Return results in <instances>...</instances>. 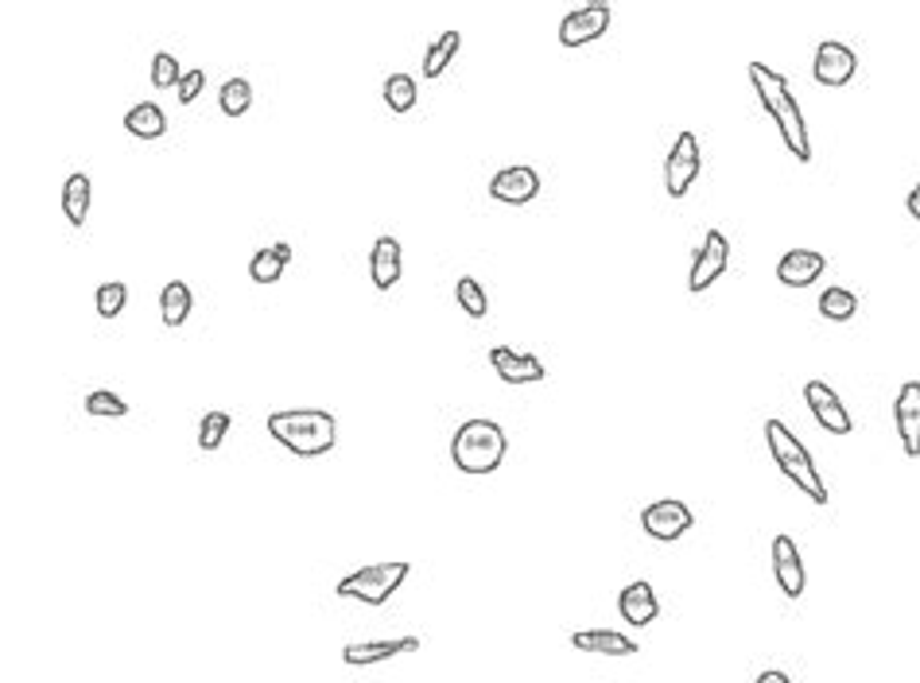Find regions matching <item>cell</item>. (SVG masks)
Listing matches in <instances>:
<instances>
[{"label":"cell","mask_w":920,"mask_h":683,"mask_svg":"<svg viewBox=\"0 0 920 683\" xmlns=\"http://www.w3.org/2000/svg\"><path fill=\"white\" fill-rule=\"evenodd\" d=\"M750 82H753V90H758L761 109L773 117L784 144H789V152L797 155V163H812V140H808L804 113H800L797 98H792V90H789V78H784L781 70L766 67V62H750Z\"/></svg>","instance_id":"6da1fadb"},{"label":"cell","mask_w":920,"mask_h":683,"mask_svg":"<svg viewBox=\"0 0 920 683\" xmlns=\"http://www.w3.org/2000/svg\"><path fill=\"white\" fill-rule=\"evenodd\" d=\"M269 435L300 459H319L334 451L338 423L327 408H277L269 412Z\"/></svg>","instance_id":"7a4b0ae2"},{"label":"cell","mask_w":920,"mask_h":683,"mask_svg":"<svg viewBox=\"0 0 920 683\" xmlns=\"http://www.w3.org/2000/svg\"><path fill=\"white\" fill-rule=\"evenodd\" d=\"M766 446H769V454H773L777 470H781V474L789 478V482L797 485L808 501L828 505V482H823L820 470H816L812 454H808V446L800 443V439L784 428V420H777V415L773 420H766Z\"/></svg>","instance_id":"3957f363"},{"label":"cell","mask_w":920,"mask_h":683,"mask_svg":"<svg viewBox=\"0 0 920 683\" xmlns=\"http://www.w3.org/2000/svg\"><path fill=\"white\" fill-rule=\"evenodd\" d=\"M506 446L509 443H506L501 423L474 415V420L454 428L451 462H454V470H462V474H493V470L501 466V459H506Z\"/></svg>","instance_id":"277c9868"},{"label":"cell","mask_w":920,"mask_h":683,"mask_svg":"<svg viewBox=\"0 0 920 683\" xmlns=\"http://www.w3.org/2000/svg\"><path fill=\"white\" fill-rule=\"evenodd\" d=\"M408 571H412L408 563H369V568L346 575L342 583L334 586V594L338 599L366 602V606H384V602L404 586Z\"/></svg>","instance_id":"5b68a950"},{"label":"cell","mask_w":920,"mask_h":683,"mask_svg":"<svg viewBox=\"0 0 920 683\" xmlns=\"http://www.w3.org/2000/svg\"><path fill=\"white\" fill-rule=\"evenodd\" d=\"M699 171H703V152H699V140H696V132H691V129H683L680 137H676L668 160H664V191H668V199H683V194L691 191V183L699 179Z\"/></svg>","instance_id":"8992f818"},{"label":"cell","mask_w":920,"mask_h":683,"mask_svg":"<svg viewBox=\"0 0 920 683\" xmlns=\"http://www.w3.org/2000/svg\"><path fill=\"white\" fill-rule=\"evenodd\" d=\"M691 524H696L691 509L683 505V501H676V498L652 501V505L641 509V529L649 532L652 540H660V544H672V540H680L683 532H691Z\"/></svg>","instance_id":"52a82bcc"},{"label":"cell","mask_w":920,"mask_h":683,"mask_svg":"<svg viewBox=\"0 0 920 683\" xmlns=\"http://www.w3.org/2000/svg\"><path fill=\"white\" fill-rule=\"evenodd\" d=\"M727 264H730V241H727V233L711 230L703 238V245L696 249V261H691V272H688V292L703 295L707 288H711L714 280L727 272Z\"/></svg>","instance_id":"ba28073f"},{"label":"cell","mask_w":920,"mask_h":683,"mask_svg":"<svg viewBox=\"0 0 920 683\" xmlns=\"http://www.w3.org/2000/svg\"><path fill=\"white\" fill-rule=\"evenodd\" d=\"M613 20V8L602 4V0H591V4H579L576 12H568L560 20V43L563 47H583L594 43L599 36H607Z\"/></svg>","instance_id":"9c48e42d"},{"label":"cell","mask_w":920,"mask_h":683,"mask_svg":"<svg viewBox=\"0 0 920 683\" xmlns=\"http://www.w3.org/2000/svg\"><path fill=\"white\" fill-rule=\"evenodd\" d=\"M804 400H808V408H812L816 423H820L823 431H831V435H851L854 431L851 412H847L843 400H839V392L831 389L828 381H808L804 384Z\"/></svg>","instance_id":"30bf717a"},{"label":"cell","mask_w":920,"mask_h":683,"mask_svg":"<svg viewBox=\"0 0 920 683\" xmlns=\"http://www.w3.org/2000/svg\"><path fill=\"white\" fill-rule=\"evenodd\" d=\"M854 70H859V59H854V51L847 43H839V39H823V43L816 47L812 74H816V82H820V86H828V90H839V86L851 82Z\"/></svg>","instance_id":"8fae6325"},{"label":"cell","mask_w":920,"mask_h":683,"mask_svg":"<svg viewBox=\"0 0 920 683\" xmlns=\"http://www.w3.org/2000/svg\"><path fill=\"white\" fill-rule=\"evenodd\" d=\"M540 194V175L529 163H513V168H501L490 179V199L506 202V207H524Z\"/></svg>","instance_id":"7c38bea8"},{"label":"cell","mask_w":920,"mask_h":683,"mask_svg":"<svg viewBox=\"0 0 920 683\" xmlns=\"http://www.w3.org/2000/svg\"><path fill=\"white\" fill-rule=\"evenodd\" d=\"M490 365L506 384H532V381H544L548 376L544 361H540L537 353H521V350H513V345H493Z\"/></svg>","instance_id":"4fadbf2b"},{"label":"cell","mask_w":920,"mask_h":683,"mask_svg":"<svg viewBox=\"0 0 920 683\" xmlns=\"http://www.w3.org/2000/svg\"><path fill=\"white\" fill-rule=\"evenodd\" d=\"M893 428L909 459H920V381H906L893 400Z\"/></svg>","instance_id":"5bb4252c"},{"label":"cell","mask_w":920,"mask_h":683,"mask_svg":"<svg viewBox=\"0 0 920 683\" xmlns=\"http://www.w3.org/2000/svg\"><path fill=\"white\" fill-rule=\"evenodd\" d=\"M773 579L781 586L784 599H800L804 594V560H800V548L792 536H773Z\"/></svg>","instance_id":"9a60e30c"},{"label":"cell","mask_w":920,"mask_h":683,"mask_svg":"<svg viewBox=\"0 0 920 683\" xmlns=\"http://www.w3.org/2000/svg\"><path fill=\"white\" fill-rule=\"evenodd\" d=\"M420 649V637H392V641H353V645L342 649V661L350 669H366V664H381L392 661V656H404Z\"/></svg>","instance_id":"2e32d148"},{"label":"cell","mask_w":920,"mask_h":683,"mask_svg":"<svg viewBox=\"0 0 920 683\" xmlns=\"http://www.w3.org/2000/svg\"><path fill=\"white\" fill-rule=\"evenodd\" d=\"M823 269H828V257L823 253H816V249H792V253H784L777 261V280L784 288H808L823 277Z\"/></svg>","instance_id":"e0dca14e"},{"label":"cell","mask_w":920,"mask_h":683,"mask_svg":"<svg viewBox=\"0 0 920 683\" xmlns=\"http://www.w3.org/2000/svg\"><path fill=\"white\" fill-rule=\"evenodd\" d=\"M618 614L626 617V625H652L657 622V614H660V602H657V594H652V586L644 583H629L626 591L618 594Z\"/></svg>","instance_id":"ac0fdd59"},{"label":"cell","mask_w":920,"mask_h":683,"mask_svg":"<svg viewBox=\"0 0 920 683\" xmlns=\"http://www.w3.org/2000/svg\"><path fill=\"white\" fill-rule=\"evenodd\" d=\"M571 645H576L579 653H587V656H633L637 653V641L626 637V633H618V630L571 633Z\"/></svg>","instance_id":"d6986e66"},{"label":"cell","mask_w":920,"mask_h":683,"mask_svg":"<svg viewBox=\"0 0 920 683\" xmlns=\"http://www.w3.org/2000/svg\"><path fill=\"white\" fill-rule=\"evenodd\" d=\"M369 277H373L377 292H389L400 280V241L397 238H377L373 253H369Z\"/></svg>","instance_id":"ffe728a7"},{"label":"cell","mask_w":920,"mask_h":683,"mask_svg":"<svg viewBox=\"0 0 920 683\" xmlns=\"http://www.w3.org/2000/svg\"><path fill=\"white\" fill-rule=\"evenodd\" d=\"M288 261H292V245H288V241H277V245H269V249H257L253 261H249V277H253V284H277V280L284 277Z\"/></svg>","instance_id":"44dd1931"},{"label":"cell","mask_w":920,"mask_h":683,"mask_svg":"<svg viewBox=\"0 0 920 683\" xmlns=\"http://www.w3.org/2000/svg\"><path fill=\"white\" fill-rule=\"evenodd\" d=\"M124 129H129L137 140H156L168 132V117H163V109L156 106V101H140V106H132L129 113H124Z\"/></svg>","instance_id":"7402d4cb"},{"label":"cell","mask_w":920,"mask_h":683,"mask_svg":"<svg viewBox=\"0 0 920 683\" xmlns=\"http://www.w3.org/2000/svg\"><path fill=\"white\" fill-rule=\"evenodd\" d=\"M62 214H67L70 225H82L90 218V175H70L67 187H62Z\"/></svg>","instance_id":"603a6c76"},{"label":"cell","mask_w":920,"mask_h":683,"mask_svg":"<svg viewBox=\"0 0 920 683\" xmlns=\"http://www.w3.org/2000/svg\"><path fill=\"white\" fill-rule=\"evenodd\" d=\"M191 303H194L191 288H187L183 280H171V284L163 288V295H160V315H163V327H183V323H187V315H191Z\"/></svg>","instance_id":"cb8c5ba5"},{"label":"cell","mask_w":920,"mask_h":683,"mask_svg":"<svg viewBox=\"0 0 920 683\" xmlns=\"http://www.w3.org/2000/svg\"><path fill=\"white\" fill-rule=\"evenodd\" d=\"M459 47H462L459 31H439L436 43L423 51V78H439V74H443V70L451 67L454 54H459Z\"/></svg>","instance_id":"d4e9b609"},{"label":"cell","mask_w":920,"mask_h":683,"mask_svg":"<svg viewBox=\"0 0 920 683\" xmlns=\"http://www.w3.org/2000/svg\"><path fill=\"white\" fill-rule=\"evenodd\" d=\"M820 315L831 319V323H847V319L859 315V295L851 288H828L820 295Z\"/></svg>","instance_id":"484cf974"},{"label":"cell","mask_w":920,"mask_h":683,"mask_svg":"<svg viewBox=\"0 0 920 683\" xmlns=\"http://www.w3.org/2000/svg\"><path fill=\"white\" fill-rule=\"evenodd\" d=\"M454 303H459L462 315H470V319H486V315H490V300H486V288L478 284L474 277H462L459 284H454Z\"/></svg>","instance_id":"4316f807"},{"label":"cell","mask_w":920,"mask_h":683,"mask_svg":"<svg viewBox=\"0 0 920 683\" xmlns=\"http://www.w3.org/2000/svg\"><path fill=\"white\" fill-rule=\"evenodd\" d=\"M381 98H384V106H389L392 113H408V109L416 106V78L412 74H389L384 78Z\"/></svg>","instance_id":"83f0119b"},{"label":"cell","mask_w":920,"mask_h":683,"mask_svg":"<svg viewBox=\"0 0 920 683\" xmlns=\"http://www.w3.org/2000/svg\"><path fill=\"white\" fill-rule=\"evenodd\" d=\"M218 101H222L226 117H246L253 109V86H249V78H230L222 86V93H218Z\"/></svg>","instance_id":"f1b7e54d"},{"label":"cell","mask_w":920,"mask_h":683,"mask_svg":"<svg viewBox=\"0 0 920 683\" xmlns=\"http://www.w3.org/2000/svg\"><path fill=\"white\" fill-rule=\"evenodd\" d=\"M230 428H233L230 412H222V408L207 412V415H202V423H199V446H202V451H218V446H222V439L230 435Z\"/></svg>","instance_id":"f546056e"},{"label":"cell","mask_w":920,"mask_h":683,"mask_svg":"<svg viewBox=\"0 0 920 683\" xmlns=\"http://www.w3.org/2000/svg\"><path fill=\"white\" fill-rule=\"evenodd\" d=\"M124 303H129V288H124L121 280H109V284H101L98 295H93V308H98L101 319H117L124 311Z\"/></svg>","instance_id":"4dcf8cb0"},{"label":"cell","mask_w":920,"mask_h":683,"mask_svg":"<svg viewBox=\"0 0 920 683\" xmlns=\"http://www.w3.org/2000/svg\"><path fill=\"white\" fill-rule=\"evenodd\" d=\"M183 74H187V70H179L176 54L160 51V54L152 59V86H156V90H171V86L183 82Z\"/></svg>","instance_id":"1f68e13d"},{"label":"cell","mask_w":920,"mask_h":683,"mask_svg":"<svg viewBox=\"0 0 920 683\" xmlns=\"http://www.w3.org/2000/svg\"><path fill=\"white\" fill-rule=\"evenodd\" d=\"M86 412H90V415H101V420H106V415L121 420V415L129 412V404H124V400L117 396V392L98 389V392H90V396H86Z\"/></svg>","instance_id":"d6a6232c"},{"label":"cell","mask_w":920,"mask_h":683,"mask_svg":"<svg viewBox=\"0 0 920 683\" xmlns=\"http://www.w3.org/2000/svg\"><path fill=\"white\" fill-rule=\"evenodd\" d=\"M202 86H207V70H199V67H194V70H187V74H183V82L176 86L179 106H191V101L202 93Z\"/></svg>","instance_id":"836d02e7"},{"label":"cell","mask_w":920,"mask_h":683,"mask_svg":"<svg viewBox=\"0 0 920 683\" xmlns=\"http://www.w3.org/2000/svg\"><path fill=\"white\" fill-rule=\"evenodd\" d=\"M906 210H909V214H913L917 222H920V183L913 187V191H909V199H906Z\"/></svg>","instance_id":"e575fe53"},{"label":"cell","mask_w":920,"mask_h":683,"mask_svg":"<svg viewBox=\"0 0 920 683\" xmlns=\"http://www.w3.org/2000/svg\"><path fill=\"white\" fill-rule=\"evenodd\" d=\"M753 683H792V680H789V676H784V672H777V669H769V672H761V676H758V680H753Z\"/></svg>","instance_id":"d590c367"}]
</instances>
